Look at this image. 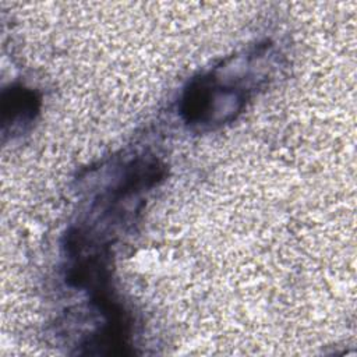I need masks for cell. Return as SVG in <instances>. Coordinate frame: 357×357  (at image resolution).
<instances>
[{"instance_id": "cell-1", "label": "cell", "mask_w": 357, "mask_h": 357, "mask_svg": "<svg viewBox=\"0 0 357 357\" xmlns=\"http://www.w3.org/2000/svg\"><path fill=\"white\" fill-rule=\"evenodd\" d=\"M38 95L22 85H13L4 89L1 96V123L7 126L31 123L39 110Z\"/></svg>"}]
</instances>
